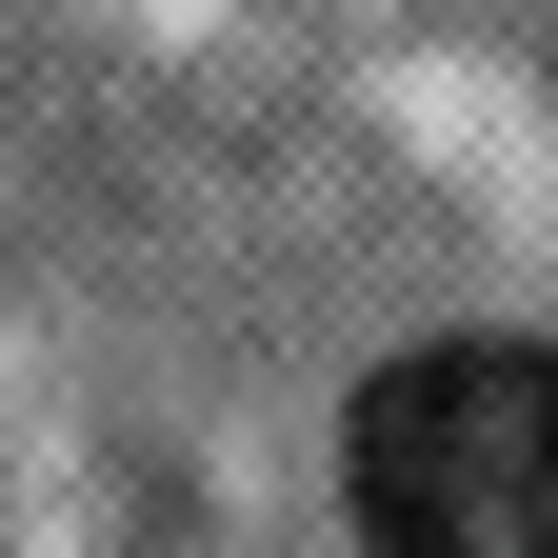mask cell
I'll return each instance as SVG.
<instances>
[{"mask_svg": "<svg viewBox=\"0 0 558 558\" xmlns=\"http://www.w3.org/2000/svg\"><path fill=\"white\" fill-rule=\"evenodd\" d=\"M360 558H558V360L538 339H418L339 418Z\"/></svg>", "mask_w": 558, "mask_h": 558, "instance_id": "obj_1", "label": "cell"}]
</instances>
